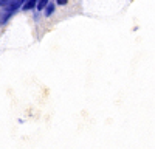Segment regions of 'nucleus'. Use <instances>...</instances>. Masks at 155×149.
I'll return each mask as SVG.
<instances>
[{
	"label": "nucleus",
	"instance_id": "f257e3e1",
	"mask_svg": "<svg viewBox=\"0 0 155 149\" xmlns=\"http://www.w3.org/2000/svg\"><path fill=\"white\" fill-rule=\"evenodd\" d=\"M36 5H37V0H25V2L22 3V9L23 11H30V9L36 8Z\"/></svg>",
	"mask_w": 155,
	"mask_h": 149
},
{
	"label": "nucleus",
	"instance_id": "f03ea898",
	"mask_svg": "<svg viewBox=\"0 0 155 149\" xmlns=\"http://www.w3.org/2000/svg\"><path fill=\"white\" fill-rule=\"evenodd\" d=\"M44 9H45V16H51L54 12V5L53 3H47Z\"/></svg>",
	"mask_w": 155,
	"mask_h": 149
},
{
	"label": "nucleus",
	"instance_id": "7ed1b4c3",
	"mask_svg": "<svg viewBox=\"0 0 155 149\" xmlns=\"http://www.w3.org/2000/svg\"><path fill=\"white\" fill-rule=\"evenodd\" d=\"M17 0H0V6L2 8H6V6H9V5H12V3H16Z\"/></svg>",
	"mask_w": 155,
	"mask_h": 149
},
{
	"label": "nucleus",
	"instance_id": "20e7f679",
	"mask_svg": "<svg viewBox=\"0 0 155 149\" xmlns=\"http://www.w3.org/2000/svg\"><path fill=\"white\" fill-rule=\"evenodd\" d=\"M47 3H48V0H37V5H36V8H37V9H44Z\"/></svg>",
	"mask_w": 155,
	"mask_h": 149
},
{
	"label": "nucleus",
	"instance_id": "39448f33",
	"mask_svg": "<svg viewBox=\"0 0 155 149\" xmlns=\"http://www.w3.org/2000/svg\"><path fill=\"white\" fill-rule=\"evenodd\" d=\"M67 2H68V0H56L58 5H67Z\"/></svg>",
	"mask_w": 155,
	"mask_h": 149
},
{
	"label": "nucleus",
	"instance_id": "423d86ee",
	"mask_svg": "<svg viewBox=\"0 0 155 149\" xmlns=\"http://www.w3.org/2000/svg\"><path fill=\"white\" fill-rule=\"evenodd\" d=\"M23 2H25V0H22V3H23Z\"/></svg>",
	"mask_w": 155,
	"mask_h": 149
}]
</instances>
